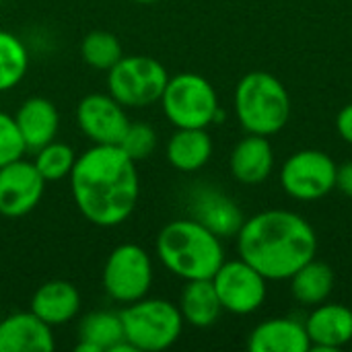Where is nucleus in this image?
I'll use <instances>...</instances> for the list:
<instances>
[{"instance_id": "f257e3e1", "label": "nucleus", "mask_w": 352, "mask_h": 352, "mask_svg": "<svg viewBox=\"0 0 352 352\" xmlns=\"http://www.w3.org/2000/svg\"><path fill=\"white\" fill-rule=\"evenodd\" d=\"M68 182L78 212L97 227L109 229L126 223L138 204L136 161L118 144H93L76 155Z\"/></svg>"}, {"instance_id": "f03ea898", "label": "nucleus", "mask_w": 352, "mask_h": 352, "mask_svg": "<svg viewBox=\"0 0 352 352\" xmlns=\"http://www.w3.org/2000/svg\"><path fill=\"white\" fill-rule=\"evenodd\" d=\"M235 237L239 258L266 280H289L318 252V235L309 221L283 208L245 219Z\"/></svg>"}, {"instance_id": "7ed1b4c3", "label": "nucleus", "mask_w": 352, "mask_h": 352, "mask_svg": "<svg viewBox=\"0 0 352 352\" xmlns=\"http://www.w3.org/2000/svg\"><path fill=\"white\" fill-rule=\"evenodd\" d=\"M155 254L163 268L182 280L212 278L225 262L221 237L192 217L167 223L157 235Z\"/></svg>"}, {"instance_id": "20e7f679", "label": "nucleus", "mask_w": 352, "mask_h": 352, "mask_svg": "<svg viewBox=\"0 0 352 352\" xmlns=\"http://www.w3.org/2000/svg\"><path fill=\"white\" fill-rule=\"evenodd\" d=\"M235 113L248 134L272 136L291 118V97L287 87L264 70L248 72L235 87Z\"/></svg>"}, {"instance_id": "39448f33", "label": "nucleus", "mask_w": 352, "mask_h": 352, "mask_svg": "<svg viewBox=\"0 0 352 352\" xmlns=\"http://www.w3.org/2000/svg\"><path fill=\"white\" fill-rule=\"evenodd\" d=\"M124 338L136 352H161L171 349L182 332L184 318L179 307L167 299L142 297L120 311Z\"/></svg>"}, {"instance_id": "423d86ee", "label": "nucleus", "mask_w": 352, "mask_h": 352, "mask_svg": "<svg viewBox=\"0 0 352 352\" xmlns=\"http://www.w3.org/2000/svg\"><path fill=\"white\" fill-rule=\"evenodd\" d=\"M159 103L175 128H208L225 118L214 87L198 72L169 76Z\"/></svg>"}, {"instance_id": "0eeeda50", "label": "nucleus", "mask_w": 352, "mask_h": 352, "mask_svg": "<svg viewBox=\"0 0 352 352\" xmlns=\"http://www.w3.org/2000/svg\"><path fill=\"white\" fill-rule=\"evenodd\" d=\"M169 80L167 68L153 56H122L107 70V93L126 109H140L159 103Z\"/></svg>"}, {"instance_id": "6e6552de", "label": "nucleus", "mask_w": 352, "mask_h": 352, "mask_svg": "<svg viewBox=\"0 0 352 352\" xmlns=\"http://www.w3.org/2000/svg\"><path fill=\"white\" fill-rule=\"evenodd\" d=\"M155 278L153 258L138 243L116 245L101 272L105 295L118 305H130L151 293Z\"/></svg>"}, {"instance_id": "1a4fd4ad", "label": "nucleus", "mask_w": 352, "mask_h": 352, "mask_svg": "<svg viewBox=\"0 0 352 352\" xmlns=\"http://www.w3.org/2000/svg\"><path fill=\"white\" fill-rule=\"evenodd\" d=\"M336 169L338 165L324 151H297L280 169V186L295 200H320L336 190Z\"/></svg>"}, {"instance_id": "9d476101", "label": "nucleus", "mask_w": 352, "mask_h": 352, "mask_svg": "<svg viewBox=\"0 0 352 352\" xmlns=\"http://www.w3.org/2000/svg\"><path fill=\"white\" fill-rule=\"evenodd\" d=\"M210 280L223 311L248 316L260 309L266 299V278L241 258L231 262L225 260Z\"/></svg>"}, {"instance_id": "9b49d317", "label": "nucleus", "mask_w": 352, "mask_h": 352, "mask_svg": "<svg viewBox=\"0 0 352 352\" xmlns=\"http://www.w3.org/2000/svg\"><path fill=\"white\" fill-rule=\"evenodd\" d=\"M76 126L93 144H120L128 126V109L107 91L89 93L76 105Z\"/></svg>"}, {"instance_id": "f8f14e48", "label": "nucleus", "mask_w": 352, "mask_h": 352, "mask_svg": "<svg viewBox=\"0 0 352 352\" xmlns=\"http://www.w3.org/2000/svg\"><path fill=\"white\" fill-rule=\"evenodd\" d=\"M45 184L35 163L25 157L0 167V217L21 219L29 214L39 204Z\"/></svg>"}, {"instance_id": "ddd939ff", "label": "nucleus", "mask_w": 352, "mask_h": 352, "mask_svg": "<svg viewBox=\"0 0 352 352\" xmlns=\"http://www.w3.org/2000/svg\"><path fill=\"white\" fill-rule=\"evenodd\" d=\"M190 214L221 239L235 237L245 221L237 202L217 188H198L190 198Z\"/></svg>"}, {"instance_id": "4468645a", "label": "nucleus", "mask_w": 352, "mask_h": 352, "mask_svg": "<svg viewBox=\"0 0 352 352\" xmlns=\"http://www.w3.org/2000/svg\"><path fill=\"white\" fill-rule=\"evenodd\" d=\"M309 352H336L352 342V309L340 303H320L305 320Z\"/></svg>"}, {"instance_id": "2eb2a0df", "label": "nucleus", "mask_w": 352, "mask_h": 352, "mask_svg": "<svg viewBox=\"0 0 352 352\" xmlns=\"http://www.w3.org/2000/svg\"><path fill=\"white\" fill-rule=\"evenodd\" d=\"M54 328L31 309L0 318V352H52Z\"/></svg>"}, {"instance_id": "dca6fc26", "label": "nucleus", "mask_w": 352, "mask_h": 352, "mask_svg": "<svg viewBox=\"0 0 352 352\" xmlns=\"http://www.w3.org/2000/svg\"><path fill=\"white\" fill-rule=\"evenodd\" d=\"M82 307L80 291L68 280H47L31 297L29 309L47 326H64L72 322Z\"/></svg>"}, {"instance_id": "f3484780", "label": "nucleus", "mask_w": 352, "mask_h": 352, "mask_svg": "<svg viewBox=\"0 0 352 352\" xmlns=\"http://www.w3.org/2000/svg\"><path fill=\"white\" fill-rule=\"evenodd\" d=\"M274 167V148L268 136L248 134L241 138L229 157L231 175L245 186H256L268 179Z\"/></svg>"}, {"instance_id": "a211bd4d", "label": "nucleus", "mask_w": 352, "mask_h": 352, "mask_svg": "<svg viewBox=\"0 0 352 352\" xmlns=\"http://www.w3.org/2000/svg\"><path fill=\"white\" fill-rule=\"evenodd\" d=\"M14 122L27 151H37L52 142L60 128L58 107L45 97H29L14 111Z\"/></svg>"}, {"instance_id": "6ab92c4d", "label": "nucleus", "mask_w": 352, "mask_h": 352, "mask_svg": "<svg viewBox=\"0 0 352 352\" xmlns=\"http://www.w3.org/2000/svg\"><path fill=\"white\" fill-rule=\"evenodd\" d=\"M248 349L252 352H309L311 342L305 324L291 318H272L250 332Z\"/></svg>"}, {"instance_id": "aec40b11", "label": "nucleus", "mask_w": 352, "mask_h": 352, "mask_svg": "<svg viewBox=\"0 0 352 352\" xmlns=\"http://www.w3.org/2000/svg\"><path fill=\"white\" fill-rule=\"evenodd\" d=\"M212 148V138L206 128H175L167 140L165 157L173 169L192 173L210 161Z\"/></svg>"}, {"instance_id": "412c9836", "label": "nucleus", "mask_w": 352, "mask_h": 352, "mask_svg": "<svg viewBox=\"0 0 352 352\" xmlns=\"http://www.w3.org/2000/svg\"><path fill=\"white\" fill-rule=\"evenodd\" d=\"M177 307L184 324H190L194 328H210L219 322L223 314V305L210 278L186 280Z\"/></svg>"}, {"instance_id": "4be33fe9", "label": "nucleus", "mask_w": 352, "mask_h": 352, "mask_svg": "<svg viewBox=\"0 0 352 352\" xmlns=\"http://www.w3.org/2000/svg\"><path fill=\"white\" fill-rule=\"evenodd\" d=\"M120 340H124V328L120 311H91L78 322L76 352H109Z\"/></svg>"}, {"instance_id": "5701e85b", "label": "nucleus", "mask_w": 352, "mask_h": 352, "mask_svg": "<svg viewBox=\"0 0 352 352\" xmlns=\"http://www.w3.org/2000/svg\"><path fill=\"white\" fill-rule=\"evenodd\" d=\"M334 289V270L326 262H318L316 258L301 266L291 276V293L293 299L303 307H316L324 303Z\"/></svg>"}, {"instance_id": "b1692460", "label": "nucleus", "mask_w": 352, "mask_h": 352, "mask_svg": "<svg viewBox=\"0 0 352 352\" xmlns=\"http://www.w3.org/2000/svg\"><path fill=\"white\" fill-rule=\"evenodd\" d=\"M29 52L10 31L0 29V93L14 89L27 74Z\"/></svg>"}, {"instance_id": "393cba45", "label": "nucleus", "mask_w": 352, "mask_h": 352, "mask_svg": "<svg viewBox=\"0 0 352 352\" xmlns=\"http://www.w3.org/2000/svg\"><path fill=\"white\" fill-rule=\"evenodd\" d=\"M80 56H82L87 66L101 70V72H107L124 56V50H122L120 39L113 33L103 31V29H95L82 37Z\"/></svg>"}, {"instance_id": "a878e982", "label": "nucleus", "mask_w": 352, "mask_h": 352, "mask_svg": "<svg viewBox=\"0 0 352 352\" xmlns=\"http://www.w3.org/2000/svg\"><path fill=\"white\" fill-rule=\"evenodd\" d=\"M33 163L37 167V171L41 173V177L45 182H60L66 179L74 167L76 161V153L70 144L60 142V140H52L47 144H43L41 148L33 151Z\"/></svg>"}, {"instance_id": "bb28decb", "label": "nucleus", "mask_w": 352, "mask_h": 352, "mask_svg": "<svg viewBox=\"0 0 352 352\" xmlns=\"http://www.w3.org/2000/svg\"><path fill=\"white\" fill-rule=\"evenodd\" d=\"M132 161L148 159L157 148V132L146 122H130L122 142L118 144Z\"/></svg>"}, {"instance_id": "cd10ccee", "label": "nucleus", "mask_w": 352, "mask_h": 352, "mask_svg": "<svg viewBox=\"0 0 352 352\" xmlns=\"http://www.w3.org/2000/svg\"><path fill=\"white\" fill-rule=\"evenodd\" d=\"M27 153L14 116L0 111V167L21 159Z\"/></svg>"}, {"instance_id": "c85d7f7f", "label": "nucleus", "mask_w": 352, "mask_h": 352, "mask_svg": "<svg viewBox=\"0 0 352 352\" xmlns=\"http://www.w3.org/2000/svg\"><path fill=\"white\" fill-rule=\"evenodd\" d=\"M336 130H338V134L342 136L344 142L352 144V103L344 105L340 109V113L336 118Z\"/></svg>"}, {"instance_id": "c756f323", "label": "nucleus", "mask_w": 352, "mask_h": 352, "mask_svg": "<svg viewBox=\"0 0 352 352\" xmlns=\"http://www.w3.org/2000/svg\"><path fill=\"white\" fill-rule=\"evenodd\" d=\"M336 188H338L344 196L352 198V161L342 163V165L336 169Z\"/></svg>"}, {"instance_id": "7c9ffc66", "label": "nucleus", "mask_w": 352, "mask_h": 352, "mask_svg": "<svg viewBox=\"0 0 352 352\" xmlns=\"http://www.w3.org/2000/svg\"><path fill=\"white\" fill-rule=\"evenodd\" d=\"M134 2H138V4H153V2H157V0H134Z\"/></svg>"}, {"instance_id": "2f4dec72", "label": "nucleus", "mask_w": 352, "mask_h": 352, "mask_svg": "<svg viewBox=\"0 0 352 352\" xmlns=\"http://www.w3.org/2000/svg\"><path fill=\"white\" fill-rule=\"evenodd\" d=\"M0 318H2V316H0Z\"/></svg>"}]
</instances>
